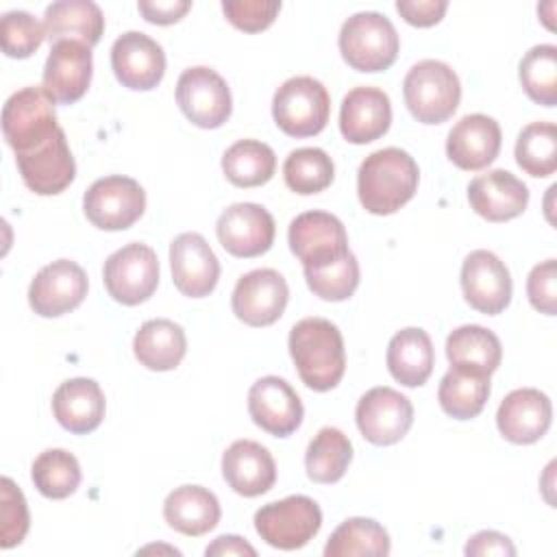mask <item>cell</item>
<instances>
[{"label": "cell", "instance_id": "obj_1", "mask_svg": "<svg viewBox=\"0 0 557 557\" xmlns=\"http://www.w3.org/2000/svg\"><path fill=\"white\" fill-rule=\"evenodd\" d=\"M420 170L413 157L400 148H381L368 154L357 174L359 202L368 213L389 215L418 191Z\"/></svg>", "mask_w": 557, "mask_h": 557}, {"label": "cell", "instance_id": "obj_2", "mask_svg": "<svg viewBox=\"0 0 557 557\" xmlns=\"http://www.w3.org/2000/svg\"><path fill=\"white\" fill-rule=\"evenodd\" d=\"M289 355L313 392L333 389L346 370V352L339 329L324 318H302L289 331Z\"/></svg>", "mask_w": 557, "mask_h": 557}, {"label": "cell", "instance_id": "obj_3", "mask_svg": "<svg viewBox=\"0 0 557 557\" xmlns=\"http://www.w3.org/2000/svg\"><path fill=\"white\" fill-rule=\"evenodd\" d=\"M403 96L409 113L422 124H442L459 107L461 85L455 70L437 59L418 61L405 76Z\"/></svg>", "mask_w": 557, "mask_h": 557}, {"label": "cell", "instance_id": "obj_4", "mask_svg": "<svg viewBox=\"0 0 557 557\" xmlns=\"http://www.w3.org/2000/svg\"><path fill=\"white\" fill-rule=\"evenodd\" d=\"M337 44L342 59L357 72L387 70L396 61L400 48L394 24L376 11L350 15L342 24Z\"/></svg>", "mask_w": 557, "mask_h": 557}, {"label": "cell", "instance_id": "obj_5", "mask_svg": "<svg viewBox=\"0 0 557 557\" xmlns=\"http://www.w3.org/2000/svg\"><path fill=\"white\" fill-rule=\"evenodd\" d=\"M331 113V96L313 76L287 78L272 98V117L289 137L318 135Z\"/></svg>", "mask_w": 557, "mask_h": 557}, {"label": "cell", "instance_id": "obj_6", "mask_svg": "<svg viewBox=\"0 0 557 557\" xmlns=\"http://www.w3.org/2000/svg\"><path fill=\"white\" fill-rule=\"evenodd\" d=\"M59 128L52 98L44 87H24L2 107V135L15 154L35 150Z\"/></svg>", "mask_w": 557, "mask_h": 557}, {"label": "cell", "instance_id": "obj_7", "mask_svg": "<svg viewBox=\"0 0 557 557\" xmlns=\"http://www.w3.org/2000/svg\"><path fill=\"white\" fill-rule=\"evenodd\" d=\"M322 527V511L309 496L296 494L268 503L255 513V529L261 540L281 550L302 548Z\"/></svg>", "mask_w": 557, "mask_h": 557}, {"label": "cell", "instance_id": "obj_8", "mask_svg": "<svg viewBox=\"0 0 557 557\" xmlns=\"http://www.w3.org/2000/svg\"><path fill=\"white\" fill-rule=\"evenodd\" d=\"M146 209L144 187L128 176H104L89 185L83 198L87 220L102 231H124L133 226Z\"/></svg>", "mask_w": 557, "mask_h": 557}, {"label": "cell", "instance_id": "obj_9", "mask_svg": "<svg viewBox=\"0 0 557 557\" xmlns=\"http://www.w3.org/2000/svg\"><path fill=\"white\" fill-rule=\"evenodd\" d=\"M289 250L302 261V270H318L344 259L348 235L339 218L326 211H305L296 215L287 231Z\"/></svg>", "mask_w": 557, "mask_h": 557}, {"label": "cell", "instance_id": "obj_10", "mask_svg": "<svg viewBox=\"0 0 557 557\" xmlns=\"http://www.w3.org/2000/svg\"><path fill=\"white\" fill-rule=\"evenodd\" d=\"M109 296L122 305H139L148 300L159 285L157 252L139 242L126 244L104 261L102 270Z\"/></svg>", "mask_w": 557, "mask_h": 557}, {"label": "cell", "instance_id": "obj_11", "mask_svg": "<svg viewBox=\"0 0 557 557\" xmlns=\"http://www.w3.org/2000/svg\"><path fill=\"white\" fill-rule=\"evenodd\" d=\"M176 102L183 115L200 128L222 126L233 111L226 81L211 67H187L176 81Z\"/></svg>", "mask_w": 557, "mask_h": 557}, {"label": "cell", "instance_id": "obj_12", "mask_svg": "<svg viewBox=\"0 0 557 557\" xmlns=\"http://www.w3.org/2000/svg\"><path fill=\"white\" fill-rule=\"evenodd\" d=\"M361 435L374 446L400 442L413 424V405L394 387L379 385L368 389L355 409Z\"/></svg>", "mask_w": 557, "mask_h": 557}, {"label": "cell", "instance_id": "obj_13", "mask_svg": "<svg viewBox=\"0 0 557 557\" xmlns=\"http://www.w3.org/2000/svg\"><path fill=\"white\" fill-rule=\"evenodd\" d=\"M287 298V281L272 268H259L239 276L231 296V307L235 318L244 324L270 326L283 315Z\"/></svg>", "mask_w": 557, "mask_h": 557}, {"label": "cell", "instance_id": "obj_14", "mask_svg": "<svg viewBox=\"0 0 557 557\" xmlns=\"http://www.w3.org/2000/svg\"><path fill=\"white\" fill-rule=\"evenodd\" d=\"M215 233L228 255L250 259L272 248L276 226L265 207L255 202H235L220 213Z\"/></svg>", "mask_w": 557, "mask_h": 557}, {"label": "cell", "instance_id": "obj_15", "mask_svg": "<svg viewBox=\"0 0 557 557\" xmlns=\"http://www.w3.org/2000/svg\"><path fill=\"white\" fill-rule=\"evenodd\" d=\"M87 287V274L78 263L57 259L44 265L30 281L28 302L37 315L59 318L85 300Z\"/></svg>", "mask_w": 557, "mask_h": 557}, {"label": "cell", "instance_id": "obj_16", "mask_svg": "<svg viewBox=\"0 0 557 557\" xmlns=\"http://www.w3.org/2000/svg\"><path fill=\"white\" fill-rule=\"evenodd\" d=\"M91 48L74 41L63 39L52 44L50 54L44 65L41 87L59 104H72L85 96L91 83Z\"/></svg>", "mask_w": 557, "mask_h": 557}, {"label": "cell", "instance_id": "obj_17", "mask_svg": "<svg viewBox=\"0 0 557 557\" xmlns=\"http://www.w3.org/2000/svg\"><path fill=\"white\" fill-rule=\"evenodd\" d=\"M461 289L472 309L496 315L511 300V274L494 252L472 250L461 265Z\"/></svg>", "mask_w": 557, "mask_h": 557}, {"label": "cell", "instance_id": "obj_18", "mask_svg": "<svg viewBox=\"0 0 557 557\" xmlns=\"http://www.w3.org/2000/svg\"><path fill=\"white\" fill-rule=\"evenodd\" d=\"M111 67L124 87L148 91L154 89L165 74V52L146 33L128 30L111 46Z\"/></svg>", "mask_w": 557, "mask_h": 557}, {"label": "cell", "instance_id": "obj_19", "mask_svg": "<svg viewBox=\"0 0 557 557\" xmlns=\"http://www.w3.org/2000/svg\"><path fill=\"white\" fill-rule=\"evenodd\" d=\"M24 185L39 196L61 194L76 176V163L63 128L30 152L15 154Z\"/></svg>", "mask_w": 557, "mask_h": 557}, {"label": "cell", "instance_id": "obj_20", "mask_svg": "<svg viewBox=\"0 0 557 557\" xmlns=\"http://www.w3.org/2000/svg\"><path fill=\"white\" fill-rule=\"evenodd\" d=\"M172 281L183 296H209L220 278V261L200 233H181L170 244Z\"/></svg>", "mask_w": 557, "mask_h": 557}, {"label": "cell", "instance_id": "obj_21", "mask_svg": "<svg viewBox=\"0 0 557 557\" xmlns=\"http://www.w3.org/2000/svg\"><path fill=\"white\" fill-rule=\"evenodd\" d=\"M248 413L270 435L287 437L302 422V403L296 389L281 376H261L248 389Z\"/></svg>", "mask_w": 557, "mask_h": 557}, {"label": "cell", "instance_id": "obj_22", "mask_svg": "<svg viewBox=\"0 0 557 557\" xmlns=\"http://www.w3.org/2000/svg\"><path fill=\"white\" fill-rule=\"evenodd\" d=\"M550 398L535 387H520L509 392L496 411L498 431L511 444L537 442L550 429Z\"/></svg>", "mask_w": 557, "mask_h": 557}, {"label": "cell", "instance_id": "obj_23", "mask_svg": "<svg viewBox=\"0 0 557 557\" xmlns=\"http://www.w3.org/2000/svg\"><path fill=\"white\" fill-rule=\"evenodd\" d=\"M503 133L494 117L472 113L461 117L448 133L446 154L448 159L468 172L487 168L500 152Z\"/></svg>", "mask_w": 557, "mask_h": 557}, {"label": "cell", "instance_id": "obj_24", "mask_svg": "<svg viewBox=\"0 0 557 557\" xmlns=\"http://www.w3.org/2000/svg\"><path fill=\"white\" fill-rule=\"evenodd\" d=\"M468 202L476 215L487 222H507L518 218L529 205L527 185L507 170H490L470 181Z\"/></svg>", "mask_w": 557, "mask_h": 557}, {"label": "cell", "instance_id": "obj_25", "mask_svg": "<svg viewBox=\"0 0 557 557\" xmlns=\"http://www.w3.org/2000/svg\"><path fill=\"white\" fill-rule=\"evenodd\" d=\"M392 124L389 96L379 87L350 89L339 109V131L350 144H370L387 133Z\"/></svg>", "mask_w": 557, "mask_h": 557}, {"label": "cell", "instance_id": "obj_26", "mask_svg": "<svg viewBox=\"0 0 557 557\" xmlns=\"http://www.w3.org/2000/svg\"><path fill=\"white\" fill-rule=\"evenodd\" d=\"M222 474L233 492L252 498L272 490L276 463L270 450L259 442L237 440L222 455Z\"/></svg>", "mask_w": 557, "mask_h": 557}, {"label": "cell", "instance_id": "obj_27", "mask_svg": "<svg viewBox=\"0 0 557 557\" xmlns=\"http://www.w3.org/2000/svg\"><path fill=\"white\" fill-rule=\"evenodd\" d=\"M104 394L94 379L76 376L63 381L52 394V413L57 422L76 435L91 433L104 418Z\"/></svg>", "mask_w": 557, "mask_h": 557}, {"label": "cell", "instance_id": "obj_28", "mask_svg": "<svg viewBox=\"0 0 557 557\" xmlns=\"http://www.w3.org/2000/svg\"><path fill=\"white\" fill-rule=\"evenodd\" d=\"M220 503L202 485H181L163 503L165 522L183 535H205L220 522Z\"/></svg>", "mask_w": 557, "mask_h": 557}, {"label": "cell", "instance_id": "obj_29", "mask_svg": "<svg viewBox=\"0 0 557 557\" xmlns=\"http://www.w3.org/2000/svg\"><path fill=\"white\" fill-rule=\"evenodd\" d=\"M44 28L52 44L74 39L91 48L104 33V15L91 0H59L46 9Z\"/></svg>", "mask_w": 557, "mask_h": 557}, {"label": "cell", "instance_id": "obj_30", "mask_svg": "<svg viewBox=\"0 0 557 557\" xmlns=\"http://www.w3.org/2000/svg\"><path fill=\"white\" fill-rule=\"evenodd\" d=\"M435 366L433 342L426 331L409 326L398 331L387 344V370L405 387L426 383Z\"/></svg>", "mask_w": 557, "mask_h": 557}, {"label": "cell", "instance_id": "obj_31", "mask_svg": "<svg viewBox=\"0 0 557 557\" xmlns=\"http://www.w3.org/2000/svg\"><path fill=\"white\" fill-rule=\"evenodd\" d=\"M133 352L137 361L154 372L174 370L185 352H187V337L183 326L168 318H154L139 326L133 339Z\"/></svg>", "mask_w": 557, "mask_h": 557}, {"label": "cell", "instance_id": "obj_32", "mask_svg": "<svg viewBox=\"0 0 557 557\" xmlns=\"http://www.w3.org/2000/svg\"><path fill=\"white\" fill-rule=\"evenodd\" d=\"M446 357L450 368L492 374L503 359L500 339L485 326L463 324L446 339Z\"/></svg>", "mask_w": 557, "mask_h": 557}, {"label": "cell", "instance_id": "obj_33", "mask_svg": "<svg viewBox=\"0 0 557 557\" xmlns=\"http://www.w3.org/2000/svg\"><path fill=\"white\" fill-rule=\"evenodd\" d=\"M490 398V374L450 368L437 389V400L444 413L455 420L476 418Z\"/></svg>", "mask_w": 557, "mask_h": 557}, {"label": "cell", "instance_id": "obj_34", "mask_svg": "<svg viewBox=\"0 0 557 557\" xmlns=\"http://www.w3.org/2000/svg\"><path fill=\"white\" fill-rule=\"evenodd\" d=\"M352 461V444L335 426H322L305 453L307 476L313 483H337Z\"/></svg>", "mask_w": 557, "mask_h": 557}, {"label": "cell", "instance_id": "obj_35", "mask_svg": "<svg viewBox=\"0 0 557 557\" xmlns=\"http://www.w3.org/2000/svg\"><path fill=\"white\" fill-rule=\"evenodd\" d=\"M274 150L257 139H239L222 157V172L235 187L265 185L274 176Z\"/></svg>", "mask_w": 557, "mask_h": 557}, {"label": "cell", "instance_id": "obj_36", "mask_svg": "<svg viewBox=\"0 0 557 557\" xmlns=\"http://www.w3.org/2000/svg\"><path fill=\"white\" fill-rule=\"evenodd\" d=\"M385 557L389 555V535L372 518H348L329 537L324 557Z\"/></svg>", "mask_w": 557, "mask_h": 557}, {"label": "cell", "instance_id": "obj_37", "mask_svg": "<svg viewBox=\"0 0 557 557\" xmlns=\"http://www.w3.org/2000/svg\"><path fill=\"white\" fill-rule=\"evenodd\" d=\"M81 463L63 448L44 450L30 468V479L46 498H67L81 485Z\"/></svg>", "mask_w": 557, "mask_h": 557}, {"label": "cell", "instance_id": "obj_38", "mask_svg": "<svg viewBox=\"0 0 557 557\" xmlns=\"http://www.w3.org/2000/svg\"><path fill=\"white\" fill-rule=\"evenodd\" d=\"M333 159L322 148H296L283 163L285 185L300 196L324 191L333 183Z\"/></svg>", "mask_w": 557, "mask_h": 557}, {"label": "cell", "instance_id": "obj_39", "mask_svg": "<svg viewBox=\"0 0 557 557\" xmlns=\"http://www.w3.org/2000/svg\"><path fill=\"white\" fill-rule=\"evenodd\" d=\"M516 163L535 178L557 170V128L553 122H531L516 139Z\"/></svg>", "mask_w": 557, "mask_h": 557}, {"label": "cell", "instance_id": "obj_40", "mask_svg": "<svg viewBox=\"0 0 557 557\" xmlns=\"http://www.w3.org/2000/svg\"><path fill=\"white\" fill-rule=\"evenodd\" d=\"M527 96L542 104H557V48L553 44L533 46L520 61L518 70Z\"/></svg>", "mask_w": 557, "mask_h": 557}, {"label": "cell", "instance_id": "obj_41", "mask_svg": "<svg viewBox=\"0 0 557 557\" xmlns=\"http://www.w3.org/2000/svg\"><path fill=\"white\" fill-rule=\"evenodd\" d=\"M305 281L309 289L329 302L346 300L355 294L359 285V263L352 252H348L344 259L318 268V270H305Z\"/></svg>", "mask_w": 557, "mask_h": 557}, {"label": "cell", "instance_id": "obj_42", "mask_svg": "<svg viewBox=\"0 0 557 557\" xmlns=\"http://www.w3.org/2000/svg\"><path fill=\"white\" fill-rule=\"evenodd\" d=\"M46 39V28L26 11H9L0 22L2 52L11 59L30 57Z\"/></svg>", "mask_w": 557, "mask_h": 557}, {"label": "cell", "instance_id": "obj_43", "mask_svg": "<svg viewBox=\"0 0 557 557\" xmlns=\"http://www.w3.org/2000/svg\"><path fill=\"white\" fill-rule=\"evenodd\" d=\"M0 546L11 548L20 544L28 531V507L20 487L4 476L0 481Z\"/></svg>", "mask_w": 557, "mask_h": 557}, {"label": "cell", "instance_id": "obj_44", "mask_svg": "<svg viewBox=\"0 0 557 557\" xmlns=\"http://www.w3.org/2000/svg\"><path fill=\"white\" fill-rule=\"evenodd\" d=\"M222 11L235 28L244 33H259V30H265L276 20L281 11V2L278 0H224Z\"/></svg>", "mask_w": 557, "mask_h": 557}, {"label": "cell", "instance_id": "obj_45", "mask_svg": "<svg viewBox=\"0 0 557 557\" xmlns=\"http://www.w3.org/2000/svg\"><path fill=\"white\" fill-rule=\"evenodd\" d=\"M527 296L533 309L546 315H555L557 311V263L555 259H546L537 263L527 278Z\"/></svg>", "mask_w": 557, "mask_h": 557}, {"label": "cell", "instance_id": "obj_46", "mask_svg": "<svg viewBox=\"0 0 557 557\" xmlns=\"http://www.w3.org/2000/svg\"><path fill=\"white\" fill-rule=\"evenodd\" d=\"M448 9L446 0H398L396 11L411 26H433L437 24Z\"/></svg>", "mask_w": 557, "mask_h": 557}, {"label": "cell", "instance_id": "obj_47", "mask_svg": "<svg viewBox=\"0 0 557 557\" xmlns=\"http://www.w3.org/2000/svg\"><path fill=\"white\" fill-rule=\"evenodd\" d=\"M137 9L146 22L168 26L178 22L191 9V2L189 0H139Z\"/></svg>", "mask_w": 557, "mask_h": 557}, {"label": "cell", "instance_id": "obj_48", "mask_svg": "<svg viewBox=\"0 0 557 557\" xmlns=\"http://www.w3.org/2000/svg\"><path fill=\"white\" fill-rule=\"evenodd\" d=\"M466 555H516L513 544L498 531H479L466 544Z\"/></svg>", "mask_w": 557, "mask_h": 557}, {"label": "cell", "instance_id": "obj_49", "mask_svg": "<svg viewBox=\"0 0 557 557\" xmlns=\"http://www.w3.org/2000/svg\"><path fill=\"white\" fill-rule=\"evenodd\" d=\"M205 555L209 557H213V555H220V557H224V555H250V557H255L257 555V550L244 540V537H239V535H220V537H215L209 546H207V550H205Z\"/></svg>", "mask_w": 557, "mask_h": 557}]
</instances>
